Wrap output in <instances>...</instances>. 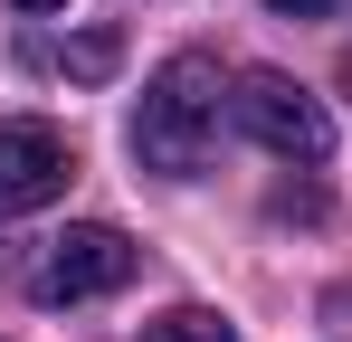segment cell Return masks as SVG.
I'll return each instance as SVG.
<instances>
[{
    "label": "cell",
    "mask_w": 352,
    "mask_h": 342,
    "mask_svg": "<svg viewBox=\"0 0 352 342\" xmlns=\"http://www.w3.org/2000/svg\"><path fill=\"white\" fill-rule=\"evenodd\" d=\"M219 105H229V86L210 57H162L143 105H133V162L162 171V181H190L219 143Z\"/></svg>",
    "instance_id": "obj_1"
},
{
    "label": "cell",
    "mask_w": 352,
    "mask_h": 342,
    "mask_svg": "<svg viewBox=\"0 0 352 342\" xmlns=\"http://www.w3.org/2000/svg\"><path fill=\"white\" fill-rule=\"evenodd\" d=\"M229 114H238V133H257L276 162H324L333 152V114L314 105L286 67H248L229 86Z\"/></svg>",
    "instance_id": "obj_2"
},
{
    "label": "cell",
    "mask_w": 352,
    "mask_h": 342,
    "mask_svg": "<svg viewBox=\"0 0 352 342\" xmlns=\"http://www.w3.org/2000/svg\"><path fill=\"white\" fill-rule=\"evenodd\" d=\"M67 181H76V143H67L58 124H0V219H29V209H48L67 200Z\"/></svg>",
    "instance_id": "obj_3"
},
{
    "label": "cell",
    "mask_w": 352,
    "mask_h": 342,
    "mask_svg": "<svg viewBox=\"0 0 352 342\" xmlns=\"http://www.w3.org/2000/svg\"><path fill=\"white\" fill-rule=\"evenodd\" d=\"M115 285H133V238L124 228H67L38 266L48 304H86V295H115Z\"/></svg>",
    "instance_id": "obj_4"
},
{
    "label": "cell",
    "mask_w": 352,
    "mask_h": 342,
    "mask_svg": "<svg viewBox=\"0 0 352 342\" xmlns=\"http://www.w3.org/2000/svg\"><path fill=\"white\" fill-rule=\"evenodd\" d=\"M143 342H238V323H219L210 304H172V314H153Z\"/></svg>",
    "instance_id": "obj_5"
},
{
    "label": "cell",
    "mask_w": 352,
    "mask_h": 342,
    "mask_svg": "<svg viewBox=\"0 0 352 342\" xmlns=\"http://www.w3.org/2000/svg\"><path fill=\"white\" fill-rule=\"evenodd\" d=\"M115 29H86V38H67V76H76V86H105V76H115Z\"/></svg>",
    "instance_id": "obj_6"
},
{
    "label": "cell",
    "mask_w": 352,
    "mask_h": 342,
    "mask_svg": "<svg viewBox=\"0 0 352 342\" xmlns=\"http://www.w3.org/2000/svg\"><path fill=\"white\" fill-rule=\"evenodd\" d=\"M276 19H324V10H343V0H267Z\"/></svg>",
    "instance_id": "obj_7"
},
{
    "label": "cell",
    "mask_w": 352,
    "mask_h": 342,
    "mask_svg": "<svg viewBox=\"0 0 352 342\" xmlns=\"http://www.w3.org/2000/svg\"><path fill=\"white\" fill-rule=\"evenodd\" d=\"M10 10H67V0H10Z\"/></svg>",
    "instance_id": "obj_8"
},
{
    "label": "cell",
    "mask_w": 352,
    "mask_h": 342,
    "mask_svg": "<svg viewBox=\"0 0 352 342\" xmlns=\"http://www.w3.org/2000/svg\"><path fill=\"white\" fill-rule=\"evenodd\" d=\"M343 95H352V48H343Z\"/></svg>",
    "instance_id": "obj_9"
}]
</instances>
